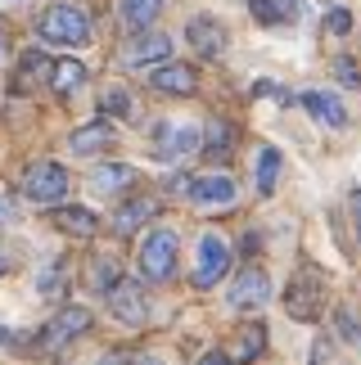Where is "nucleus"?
Here are the masks:
<instances>
[{
  "instance_id": "f257e3e1",
  "label": "nucleus",
  "mask_w": 361,
  "mask_h": 365,
  "mask_svg": "<svg viewBox=\"0 0 361 365\" xmlns=\"http://www.w3.org/2000/svg\"><path fill=\"white\" fill-rule=\"evenodd\" d=\"M36 32L46 41H54V46H86L91 41V19L81 9H73V5H50L41 14Z\"/></svg>"
},
{
  "instance_id": "f03ea898",
  "label": "nucleus",
  "mask_w": 361,
  "mask_h": 365,
  "mask_svg": "<svg viewBox=\"0 0 361 365\" xmlns=\"http://www.w3.org/2000/svg\"><path fill=\"white\" fill-rule=\"evenodd\" d=\"M325 307V279L316 271H298L285 289V312L294 320H316Z\"/></svg>"
},
{
  "instance_id": "7ed1b4c3",
  "label": "nucleus",
  "mask_w": 361,
  "mask_h": 365,
  "mask_svg": "<svg viewBox=\"0 0 361 365\" xmlns=\"http://www.w3.org/2000/svg\"><path fill=\"white\" fill-rule=\"evenodd\" d=\"M176 271V235L172 230H149L145 244H141V275L163 284V279H172Z\"/></svg>"
},
{
  "instance_id": "20e7f679",
  "label": "nucleus",
  "mask_w": 361,
  "mask_h": 365,
  "mask_svg": "<svg viewBox=\"0 0 361 365\" xmlns=\"http://www.w3.org/2000/svg\"><path fill=\"white\" fill-rule=\"evenodd\" d=\"M23 194L32 203H59L68 194V172L59 163H32L23 176Z\"/></svg>"
},
{
  "instance_id": "39448f33",
  "label": "nucleus",
  "mask_w": 361,
  "mask_h": 365,
  "mask_svg": "<svg viewBox=\"0 0 361 365\" xmlns=\"http://www.w3.org/2000/svg\"><path fill=\"white\" fill-rule=\"evenodd\" d=\"M226 271H230V244L221 240V235H203L199 240V262H194V284L213 289Z\"/></svg>"
},
{
  "instance_id": "423d86ee",
  "label": "nucleus",
  "mask_w": 361,
  "mask_h": 365,
  "mask_svg": "<svg viewBox=\"0 0 361 365\" xmlns=\"http://www.w3.org/2000/svg\"><path fill=\"white\" fill-rule=\"evenodd\" d=\"M203 140L199 131H194L190 122H158V135H154V153L163 163H180V158H190L194 149H199Z\"/></svg>"
},
{
  "instance_id": "0eeeda50",
  "label": "nucleus",
  "mask_w": 361,
  "mask_h": 365,
  "mask_svg": "<svg viewBox=\"0 0 361 365\" xmlns=\"http://www.w3.org/2000/svg\"><path fill=\"white\" fill-rule=\"evenodd\" d=\"M86 329H91V312H86V307H63V312L41 329V347H46V352H59V347H68L73 339H81Z\"/></svg>"
},
{
  "instance_id": "6e6552de",
  "label": "nucleus",
  "mask_w": 361,
  "mask_h": 365,
  "mask_svg": "<svg viewBox=\"0 0 361 365\" xmlns=\"http://www.w3.org/2000/svg\"><path fill=\"white\" fill-rule=\"evenodd\" d=\"M267 298H271L267 271H262V266H244V271L235 275V284H230V307L235 312H258Z\"/></svg>"
},
{
  "instance_id": "1a4fd4ad",
  "label": "nucleus",
  "mask_w": 361,
  "mask_h": 365,
  "mask_svg": "<svg viewBox=\"0 0 361 365\" xmlns=\"http://www.w3.org/2000/svg\"><path fill=\"white\" fill-rule=\"evenodd\" d=\"M108 312H113L122 325H145L149 307H145L141 284H131V279H118V284L108 289Z\"/></svg>"
},
{
  "instance_id": "9d476101",
  "label": "nucleus",
  "mask_w": 361,
  "mask_h": 365,
  "mask_svg": "<svg viewBox=\"0 0 361 365\" xmlns=\"http://www.w3.org/2000/svg\"><path fill=\"white\" fill-rule=\"evenodd\" d=\"M168 54H172V41L163 32H141L127 50H122V63L127 68H149V63H168Z\"/></svg>"
},
{
  "instance_id": "9b49d317",
  "label": "nucleus",
  "mask_w": 361,
  "mask_h": 365,
  "mask_svg": "<svg viewBox=\"0 0 361 365\" xmlns=\"http://www.w3.org/2000/svg\"><path fill=\"white\" fill-rule=\"evenodd\" d=\"M235 180L230 176H221V172H213V176H199V180H190V199L199 203V207H230L235 203Z\"/></svg>"
},
{
  "instance_id": "f8f14e48",
  "label": "nucleus",
  "mask_w": 361,
  "mask_h": 365,
  "mask_svg": "<svg viewBox=\"0 0 361 365\" xmlns=\"http://www.w3.org/2000/svg\"><path fill=\"white\" fill-rule=\"evenodd\" d=\"M185 36H190V46L199 50L203 59H217V54L226 50V27H221L213 14H199V19H190Z\"/></svg>"
},
{
  "instance_id": "ddd939ff",
  "label": "nucleus",
  "mask_w": 361,
  "mask_h": 365,
  "mask_svg": "<svg viewBox=\"0 0 361 365\" xmlns=\"http://www.w3.org/2000/svg\"><path fill=\"white\" fill-rule=\"evenodd\" d=\"M298 100H302V108H307V113L321 122V126H335V131H343V126H348V108H343L339 95H330V91H302Z\"/></svg>"
},
{
  "instance_id": "4468645a",
  "label": "nucleus",
  "mask_w": 361,
  "mask_h": 365,
  "mask_svg": "<svg viewBox=\"0 0 361 365\" xmlns=\"http://www.w3.org/2000/svg\"><path fill=\"white\" fill-rule=\"evenodd\" d=\"M149 86L163 91V95H190L194 86H199V77H194L190 63H163L154 77H149Z\"/></svg>"
},
{
  "instance_id": "2eb2a0df",
  "label": "nucleus",
  "mask_w": 361,
  "mask_h": 365,
  "mask_svg": "<svg viewBox=\"0 0 361 365\" xmlns=\"http://www.w3.org/2000/svg\"><path fill=\"white\" fill-rule=\"evenodd\" d=\"M50 68H54V59H46L41 50H27L23 59H19V73H14V91H36V86H46V81H50Z\"/></svg>"
},
{
  "instance_id": "dca6fc26",
  "label": "nucleus",
  "mask_w": 361,
  "mask_h": 365,
  "mask_svg": "<svg viewBox=\"0 0 361 365\" xmlns=\"http://www.w3.org/2000/svg\"><path fill=\"white\" fill-rule=\"evenodd\" d=\"M113 140H118V131H113L108 122H91V126H81V131H73V140H68V149L86 158V153H100V149H108Z\"/></svg>"
},
{
  "instance_id": "f3484780",
  "label": "nucleus",
  "mask_w": 361,
  "mask_h": 365,
  "mask_svg": "<svg viewBox=\"0 0 361 365\" xmlns=\"http://www.w3.org/2000/svg\"><path fill=\"white\" fill-rule=\"evenodd\" d=\"M154 212H158V203L145 199V194H141V199H127V203L113 212V230H118V235H131V230H141Z\"/></svg>"
},
{
  "instance_id": "a211bd4d",
  "label": "nucleus",
  "mask_w": 361,
  "mask_h": 365,
  "mask_svg": "<svg viewBox=\"0 0 361 365\" xmlns=\"http://www.w3.org/2000/svg\"><path fill=\"white\" fill-rule=\"evenodd\" d=\"M54 226H59L63 235L91 240V235L100 230V221H95V212H86V207H54Z\"/></svg>"
},
{
  "instance_id": "6ab92c4d",
  "label": "nucleus",
  "mask_w": 361,
  "mask_h": 365,
  "mask_svg": "<svg viewBox=\"0 0 361 365\" xmlns=\"http://www.w3.org/2000/svg\"><path fill=\"white\" fill-rule=\"evenodd\" d=\"M91 185L100 190V194H118V190L136 185V167H127V163H104V167H95Z\"/></svg>"
},
{
  "instance_id": "aec40b11",
  "label": "nucleus",
  "mask_w": 361,
  "mask_h": 365,
  "mask_svg": "<svg viewBox=\"0 0 361 365\" xmlns=\"http://www.w3.org/2000/svg\"><path fill=\"white\" fill-rule=\"evenodd\" d=\"M248 9L262 27H280L298 14V0H248Z\"/></svg>"
},
{
  "instance_id": "412c9836",
  "label": "nucleus",
  "mask_w": 361,
  "mask_h": 365,
  "mask_svg": "<svg viewBox=\"0 0 361 365\" xmlns=\"http://www.w3.org/2000/svg\"><path fill=\"white\" fill-rule=\"evenodd\" d=\"M163 5H168V0H122V9H118V14H122V23H127L131 32H145V27L158 19V9H163Z\"/></svg>"
},
{
  "instance_id": "4be33fe9",
  "label": "nucleus",
  "mask_w": 361,
  "mask_h": 365,
  "mask_svg": "<svg viewBox=\"0 0 361 365\" xmlns=\"http://www.w3.org/2000/svg\"><path fill=\"white\" fill-rule=\"evenodd\" d=\"M81 81H86V68H81L77 59H54V68H50V86L59 91V95H73Z\"/></svg>"
},
{
  "instance_id": "5701e85b",
  "label": "nucleus",
  "mask_w": 361,
  "mask_h": 365,
  "mask_svg": "<svg viewBox=\"0 0 361 365\" xmlns=\"http://www.w3.org/2000/svg\"><path fill=\"white\" fill-rule=\"evenodd\" d=\"M230 149H235V126L230 122H208L203 153H208V158H230Z\"/></svg>"
},
{
  "instance_id": "b1692460",
  "label": "nucleus",
  "mask_w": 361,
  "mask_h": 365,
  "mask_svg": "<svg viewBox=\"0 0 361 365\" xmlns=\"http://www.w3.org/2000/svg\"><path fill=\"white\" fill-rule=\"evenodd\" d=\"M275 180H280V149L262 145L258 149V194H271Z\"/></svg>"
},
{
  "instance_id": "393cba45",
  "label": "nucleus",
  "mask_w": 361,
  "mask_h": 365,
  "mask_svg": "<svg viewBox=\"0 0 361 365\" xmlns=\"http://www.w3.org/2000/svg\"><path fill=\"white\" fill-rule=\"evenodd\" d=\"M235 339H240V343H235V365H248V361H253L258 352H262V347H267V329H262V325H248V329H240V334H235Z\"/></svg>"
},
{
  "instance_id": "a878e982",
  "label": "nucleus",
  "mask_w": 361,
  "mask_h": 365,
  "mask_svg": "<svg viewBox=\"0 0 361 365\" xmlns=\"http://www.w3.org/2000/svg\"><path fill=\"white\" fill-rule=\"evenodd\" d=\"M100 108H104L108 118H127V113H131V95L122 91V86H108V91L100 95Z\"/></svg>"
},
{
  "instance_id": "bb28decb",
  "label": "nucleus",
  "mask_w": 361,
  "mask_h": 365,
  "mask_svg": "<svg viewBox=\"0 0 361 365\" xmlns=\"http://www.w3.org/2000/svg\"><path fill=\"white\" fill-rule=\"evenodd\" d=\"M118 279H122V271H118V262L113 257H100V262H95V289H113L118 284Z\"/></svg>"
},
{
  "instance_id": "cd10ccee",
  "label": "nucleus",
  "mask_w": 361,
  "mask_h": 365,
  "mask_svg": "<svg viewBox=\"0 0 361 365\" xmlns=\"http://www.w3.org/2000/svg\"><path fill=\"white\" fill-rule=\"evenodd\" d=\"M36 289H41V293H50V298H59V293H63V262H59V266H50V271H41Z\"/></svg>"
},
{
  "instance_id": "c85d7f7f",
  "label": "nucleus",
  "mask_w": 361,
  "mask_h": 365,
  "mask_svg": "<svg viewBox=\"0 0 361 365\" xmlns=\"http://www.w3.org/2000/svg\"><path fill=\"white\" fill-rule=\"evenodd\" d=\"M325 27H330L335 36H348V32H352V14H348V9H330V14H325Z\"/></svg>"
},
{
  "instance_id": "c756f323",
  "label": "nucleus",
  "mask_w": 361,
  "mask_h": 365,
  "mask_svg": "<svg viewBox=\"0 0 361 365\" xmlns=\"http://www.w3.org/2000/svg\"><path fill=\"white\" fill-rule=\"evenodd\" d=\"M335 73H339V81H343V86H361V68L352 63V59H335Z\"/></svg>"
},
{
  "instance_id": "7c9ffc66",
  "label": "nucleus",
  "mask_w": 361,
  "mask_h": 365,
  "mask_svg": "<svg viewBox=\"0 0 361 365\" xmlns=\"http://www.w3.org/2000/svg\"><path fill=\"white\" fill-rule=\"evenodd\" d=\"M199 365H235L226 352H208V356H199Z\"/></svg>"
},
{
  "instance_id": "2f4dec72",
  "label": "nucleus",
  "mask_w": 361,
  "mask_h": 365,
  "mask_svg": "<svg viewBox=\"0 0 361 365\" xmlns=\"http://www.w3.org/2000/svg\"><path fill=\"white\" fill-rule=\"evenodd\" d=\"M352 221H357V235H361V190L352 194Z\"/></svg>"
},
{
  "instance_id": "473e14b6",
  "label": "nucleus",
  "mask_w": 361,
  "mask_h": 365,
  "mask_svg": "<svg viewBox=\"0 0 361 365\" xmlns=\"http://www.w3.org/2000/svg\"><path fill=\"white\" fill-rule=\"evenodd\" d=\"M131 365H163V361H158V356H136Z\"/></svg>"
},
{
  "instance_id": "72a5a7b5",
  "label": "nucleus",
  "mask_w": 361,
  "mask_h": 365,
  "mask_svg": "<svg viewBox=\"0 0 361 365\" xmlns=\"http://www.w3.org/2000/svg\"><path fill=\"white\" fill-rule=\"evenodd\" d=\"M5 266H9V257H5V248H0V275H5Z\"/></svg>"
}]
</instances>
